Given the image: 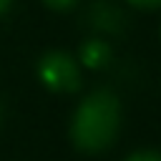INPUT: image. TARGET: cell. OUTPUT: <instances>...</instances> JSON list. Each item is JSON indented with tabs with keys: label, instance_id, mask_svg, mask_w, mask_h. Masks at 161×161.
<instances>
[{
	"label": "cell",
	"instance_id": "obj_1",
	"mask_svg": "<svg viewBox=\"0 0 161 161\" xmlns=\"http://www.w3.org/2000/svg\"><path fill=\"white\" fill-rule=\"evenodd\" d=\"M118 118H121V111H118V101L113 93L96 91V93L86 96L80 101V106L75 108L73 126H70L75 146L83 151L106 148L116 136Z\"/></svg>",
	"mask_w": 161,
	"mask_h": 161
},
{
	"label": "cell",
	"instance_id": "obj_2",
	"mask_svg": "<svg viewBox=\"0 0 161 161\" xmlns=\"http://www.w3.org/2000/svg\"><path fill=\"white\" fill-rule=\"evenodd\" d=\"M38 75L50 91H75L80 86V73L75 60L60 50H50L40 58Z\"/></svg>",
	"mask_w": 161,
	"mask_h": 161
},
{
	"label": "cell",
	"instance_id": "obj_3",
	"mask_svg": "<svg viewBox=\"0 0 161 161\" xmlns=\"http://www.w3.org/2000/svg\"><path fill=\"white\" fill-rule=\"evenodd\" d=\"M91 23H93L96 28H101V30H111V33H116V30L121 28L123 18H121V13H118L113 5H108V3H98V5H93V10H91Z\"/></svg>",
	"mask_w": 161,
	"mask_h": 161
},
{
	"label": "cell",
	"instance_id": "obj_4",
	"mask_svg": "<svg viewBox=\"0 0 161 161\" xmlns=\"http://www.w3.org/2000/svg\"><path fill=\"white\" fill-rule=\"evenodd\" d=\"M80 60L86 68H103L111 60V48L103 40H88L80 48Z\"/></svg>",
	"mask_w": 161,
	"mask_h": 161
},
{
	"label": "cell",
	"instance_id": "obj_5",
	"mask_svg": "<svg viewBox=\"0 0 161 161\" xmlns=\"http://www.w3.org/2000/svg\"><path fill=\"white\" fill-rule=\"evenodd\" d=\"M126 161H161V153H153V151H138V153L128 156Z\"/></svg>",
	"mask_w": 161,
	"mask_h": 161
},
{
	"label": "cell",
	"instance_id": "obj_6",
	"mask_svg": "<svg viewBox=\"0 0 161 161\" xmlns=\"http://www.w3.org/2000/svg\"><path fill=\"white\" fill-rule=\"evenodd\" d=\"M48 8H53V10H68V8H73L75 5V0H43Z\"/></svg>",
	"mask_w": 161,
	"mask_h": 161
},
{
	"label": "cell",
	"instance_id": "obj_7",
	"mask_svg": "<svg viewBox=\"0 0 161 161\" xmlns=\"http://www.w3.org/2000/svg\"><path fill=\"white\" fill-rule=\"evenodd\" d=\"M128 3L136 8H158L161 5V0H128Z\"/></svg>",
	"mask_w": 161,
	"mask_h": 161
},
{
	"label": "cell",
	"instance_id": "obj_8",
	"mask_svg": "<svg viewBox=\"0 0 161 161\" xmlns=\"http://www.w3.org/2000/svg\"><path fill=\"white\" fill-rule=\"evenodd\" d=\"M10 3H13V0H0V15H3V13L10 8Z\"/></svg>",
	"mask_w": 161,
	"mask_h": 161
}]
</instances>
